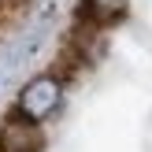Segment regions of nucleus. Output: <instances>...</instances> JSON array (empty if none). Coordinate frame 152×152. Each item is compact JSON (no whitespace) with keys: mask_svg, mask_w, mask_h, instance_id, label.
Here are the masks:
<instances>
[{"mask_svg":"<svg viewBox=\"0 0 152 152\" xmlns=\"http://www.w3.org/2000/svg\"><path fill=\"white\" fill-rule=\"evenodd\" d=\"M59 104H63V78H59L56 71H45V74H34V78L19 89V96H15V115L45 126L59 111Z\"/></svg>","mask_w":152,"mask_h":152,"instance_id":"f257e3e1","label":"nucleus"},{"mask_svg":"<svg viewBox=\"0 0 152 152\" xmlns=\"http://www.w3.org/2000/svg\"><path fill=\"white\" fill-rule=\"evenodd\" d=\"M123 15H126V0H82V19L96 30L119 22Z\"/></svg>","mask_w":152,"mask_h":152,"instance_id":"7ed1b4c3","label":"nucleus"},{"mask_svg":"<svg viewBox=\"0 0 152 152\" xmlns=\"http://www.w3.org/2000/svg\"><path fill=\"white\" fill-rule=\"evenodd\" d=\"M0 152H45V130L11 111L0 123Z\"/></svg>","mask_w":152,"mask_h":152,"instance_id":"f03ea898","label":"nucleus"}]
</instances>
